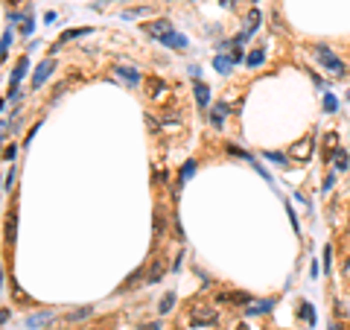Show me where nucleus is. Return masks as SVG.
Returning a JSON list of instances; mask_svg holds the SVG:
<instances>
[{
  "mask_svg": "<svg viewBox=\"0 0 350 330\" xmlns=\"http://www.w3.org/2000/svg\"><path fill=\"white\" fill-rule=\"evenodd\" d=\"M143 30H146V35H152L155 41H164V44H169V38L175 35V27H172L169 21H164V18H158V21H149Z\"/></svg>",
  "mask_w": 350,
  "mask_h": 330,
  "instance_id": "f257e3e1",
  "label": "nucleus"
},
{
  "mask_svg": "<svg viewBox=\"0 0 350 330\" xmlns=\"http://www.w3.org/2000/svg\"><path fill=\"white\" fill-rule=\"evenodd\" d=\"M315 59H318V62H321V65H324L327 70H330L333 76H344V65L338 62V56H335L330 47H324V44H321V47H315Z\"/></svg>",
  "mask_w": 350,
  "mask_h": 330,
  "instance_id": "f03ea898",
  "label": "nucleus"
},
{
  "mask_svg": "<svg viewBox=\"0 0 350 330\" xmlns=\"http://www.w3.org/2000/svg\"><path fill=\"white\" fill-rule=\"evenodd\" d=\"M190 321H193V324H216L219 313H216V307H193Z\"/></svg>",
  "mask_w": 350,
  "mask_h": 330,
  "instance_id": "7ed1b4c3",
  "label": "nucleus"
},
{
  "mask_svg": "<svg viewBox=\"0 0 350 330\" xmlns=\"http://www.w3.org/2000/svg\"><path fill=\"white\" fill-rule=\"evenodd\" d=\"M312 138H300L298 143H292V149H289V155H292V161H309V155H312Z\"/></svg>",
  "mask_w": 350,
  "mask_h": 330,
  "instance_id": "20e7f679",
  "label": "nucleus"
},
{
  "mask_svg": "<svg viewBox=\"0 0 350 330\" xmlns=\"http://www.w3.org/2000/svg\"><path fill=\"white\" fill-rule=\"evenodd\" d=\"M56 70V62L53 59H44L38 68H35V73H33V88H41L47 79H50V73Z\"/></svg>",
  "mask_w": 350,
  "mask_h": 330,
  "instance_id": "39448f33",
  "label": "nucleus"
},
{
  "mask_svg": "<svg viewBox=\"0 0 350 330\" xmlns=\"http://www.w3.org/2000/svg\"><path fill=\"white\" fill-rule=\"evenodd\" d=\"M216 304H251L248 292H219Z\"/></svg>",
  "mask_w": 350,
  "mask_h": 330,
  "instance_id": "423d86ee",
  "label": "nucleus"
},
{
  "mask_svg": "<svg viewBox=\"0 0 350 330\" xmlns=\"http://www.w3.org/2000/svg\"><path fill=\"white\" fill-rule=\"evenodd\" d=\"M225 117H228V105H225V103H219V105L210 108V123H213V126H222Z\"/></svg>",
  "mask_w": 350,
  "mask_h": 330,
  "instance_id": "0eeeda50",
  "label": "nucleus"
},
{
  "mask_svg": "<svg viewBox=\"0 0 350 330\" xmlns=\"http://www.w3.org/2000/svg\"><path fill=\"white\" fill-rule=\"evenodd\" d=\"M257 24H260V12H257V9H251L248 18H245V30H242V35H245V38H251V35H254V30H257Z\"/></svg>",
  "mask_w": 350,
  "mask_h": 330,
  "instance_id": "6e6552de",
  "label": "nucleus"
},
{
  "mask_svg": "<svg viewBox=\"0 0 350 330\" xmlns=\"http://www.w3.org/2000/svg\"><path fill=\"white\" fill-rule=\"evenodd\" d=\"M88 33V27H79V30H67V33H62V38H59V44H56V50L62 47V44H67V41H73V38H79V35Z\"/></svg>",
  "mask_w": 350,
  "mask_h": 330,
  "instance_id": "1a4fd4ad",
  "label": "nucleus"
},
{
  "mask_svg": "<svg viewBox=\"0 0 350 330\" xmlns=\"http://www.w3.org/2000/svg\"><path fill=\"white\" fill-rule=\"evenodd\" d=\"M196 103H199V105L210 103V88L204 85V82H196Z\"/></svg>",
  "mask_w": 350,
  "mask_h": 330,
  "instance_id": "9d476101",
  "label": "nucleus"
},
{
  "mask_svg": "<svg viewBox=\"0 0 350 330\" xmlns=\"http://www.w3.org/2000/svg\"><path fill=\"white\" fill-rule=\"evenodd\" d=\"M117 73H120V79H126L129 85H137V82H140V76H137L134 68H117Z\"/></svg>",
  "mask_w": 350,
  "mask_h": 330,
  "instance_id": "9b49d317",
  "label": "nucleus"
},
{
  "mask_svg": "<svg viewBox=\"0 0 350 330\" xmlns=\"http://www.w3.org/2000/svg\"><path fill=\"white\" fill-rule=\"evenodd\" d=\"M50 318H53L50 313H41V315H30V318H27V327H41V324H47Z\"/></svg>",
  "mask_w": 350,
  "mask_h": 330,
  "instance_id": "f8f14e48",
  "label": "nucleus"
},
{
  "mask_svg": "<svg viewBox=\"0 0 350 330\" xmlns=\"http://www.w3.org/2000/svg\"><path fill=\"white\" fill-rule=\"evenodd\" d=\"M231 65H233V59H225V56H216V59H213V68H216L219 73H228Z\"/></svg>",
  "mask_w": 350,
  "mask_h": 330,
  "instance_id": "ddd939ff",
  "label": "nucleus"
},
{
  "mask_svg": "<svg viewBox=\"0 0 350 330\" xmlns=\"http://www.w3.org/2000/svg\"><path fill=\"white\" fill-rule=\"evenodd\" d=\"M146 88H149V94H161V97L167 94V85H164L161 79H149V82H146Z\"/></svg>",
  "mask_w": 350,
  "mask_h": 330,
  "instance_id": "4468645a",
  "label": "nucleus"
},
{
  "mask_svg": "<svg viewBox=\"0 0 350 330\" xmlns=\"http://www.w3.org/2000/svg\"><path fill=\"white\" fill-rule=\"evenodd\" d=\"M172 304H175V292H167V295L161 298V307H158V310H161V313H169Z\"/></svg>",
  "mask_w": 350,
  "mask_h": 330,
  "instance_id": "2eb2a0df",
  "label": "nucleus"
},
{
  "mask_svg": "<svg viewBox=\"0 0 350 330\" xmlns=\"http://www.w3.org/2000/svg\"><path fill=\"white\" fill-rule=\"evenodd\" d=\"M271 310V301H257V304H251L248 307V313L254 315V313H268Z\"/></svg>",
  "mask_w": 350,
  "mask_h": 330,
  "instance_id": "dca6fc26",
  "label": "nucleus"
},
{
  "mask_svg": "<svg viewBox=\"0 0 350 330\" xmlns=\"http://www.w3.org/2000/svg\"><path fill=\"white\" fill-rule=\"evenodd\" d=\"M333 164H335V170H347V152L338 149V152L333 155Z\"/></svg>",
  "mask_w": 350,
  "mask_h": 330,
  "instance_id": "f3484780",
  "label": "nucleus"
},
{
  "mask_svg": "<svg viewBox=\"0 0 350 330\" xmlns=\"http://www.w3.org/2000/svg\"><path fill=\"white\" fill-rule=\"evenodd\" d=\"M263 59H266V53H263V50H251L248 65H251V68H257V65H263Z\"/></svg>",
  "mask_w": 350,
  "mask_h": 330,
  "instance_id": "a211bd4d",
  "label": "nucleus"
},
{
  "mask_svg": "<svg viewBox=\"0 0 350 330\" xmlns=\"http://www.w3.org/2000/svg\"><path fill=\"white\" fill-rule=\"evenodd\" d=\"M15 240V213L6 219V243H12Z\"/></svg>",
  "mask_w": 350,
  "mask_h": 330,
  "instance_id": "6ab92c4d",
  "label": "nucleus"
},
{
  "mask_svg": "<svg viewBox=\"0 0 350 330\" xmlns=\"http://www.w3.org/2000/svg\"><path fill=\"white\" fill-rule=\"evenodd\" d=\"M94 313V310H91V307H82V310H73V313L67 315V318H70V321H79V318H88V315Z\"/></svg>",
  "mask_w": 350,
  "mask_h": 330,
  "instance_id": "aec40b11",
  "label": "nucleus"
},
{
  "mask_svg": "<svg viewBox=\"0 0 350 330\" xmlns=\"http://www.w3.org/2000/svg\"><path fill=\"white\" fill-rule=\"evenodd\" d=\"M12 295H15V301H30V298H27V292L21 289V283H18V280H12Z\"/></svg>",
  "mask_w": 350,
  "mask_h": 330,
  "instance_id": "412c9836",
  "label": "nucleus"
},
{
  "mask_svg": "<svg viewBox=\"0 0 350 330\" xmlns=\"http://www.w3.org/2000/svg\"><path fill=\"white\" fill-rule=\"evenodd\" d=\"M169 47H178V50H184V47H187V38H184V35H172V38H169Z\"/></svg>",
  "mask_w": 350,
  "mask_h": 330,
  "instance_id": "4be33fe9",
  "label": "nucleus"
},
{
  "mask_svg": "<svg viewBox=\"0 0 350 330\" xmlns=\"http://www.w3.org/2000/svg\"><path fill=\"white\" fill-rule=\"evenodd\" d=\"M140 278H143V269H137L132 278H126V286H123V289H129V286H137V280H140Z\"/></svg>",
  "mask_w": 350,
  "mask_h": 330,
  "instance_id": "5701e85b",
  "label": "nucleus"
},
{
  "mask_svg": "<svg viewBox=\"0 0 350 330\" xmlns=\"http://www.w3.org/2000/svg\"><path fill=\"white\" fill-rule=\"evenodd\" d=\"M335 140H338V135H335V132H330V135L324 138V143H327V152H333V149H335Z\"/></svg>",
  "mask_w": 350,
  "mask_h": 330,
  "instance_id": "b1692460",
  "label": "nucleus"
},
{
  "mask_svg": "<svg viewBox=\"0 0 350 330\" xmlns=\"http://www.w3.org/2000/svg\"><path fill=\"white\" fill-rule=\"evenodd\" d=\"M330 257H333V248L327 245V248H324V269H327V272L333 269V263H330Z\"/></svg>",
  "mask_w": 350,
  "mask_h": 330,
  "instance_id": "393cba45",
  "label": "nucleus"
},
{
  "mask_svg": "<svg viewBox=\"0 0 350 330\" xmlns=\"http://www.w3.org/2000/svg\"><path fill=\"white\" fill-rule=\"evenodd\" d=\"M266 158H268V161H274V164H280V167L286 164V158H283V155H277V152H266Z\"/></svg>",
  "mask_w": 350,
  "mask_h": 330,
  "instance_id": "a878e982",
  "label": "nucleus"
},
{
  "mask_svg": "<svg viewBox=\"0 0 350 330\" xmlns=\"http://www.w3.org/2000/svg\"><path fill=\"white\" fill-rule=\"evenodd\" d=\"M300 315H303V318H306V321H312V310H309V304H306V301H303V304H300Z\"/></svg>",
  "mask_w": 350,
  "mask_h": 330,
  "instance_id": "bb28decb",
  "label": "nucleus"
},
{
  "mask_svg": "<svg viewBox=\"0 0 350 330\" xmlns=\"http://www.w3.org/2000/svg\"><path fill=\"white\" fill-rule=\"evenodd\" d=\"M193 167H196L193 161H190V164H184V170H181V178H190V175H193Z\"/></svg>",
  "mask_w": 350,
  "mask_h": 330,
  "instance_id": "cd10ccee",
  "label": "nucleus"
},
{
  "mask_svg": "<svg viewBox=\"0 0 350 330\" xmlns=\"http://www.w3.org/2000/svg\"><path fill=\"white\" fill-rule=\"evenodd\" d=\"M9 41H12V35H9V30L3 33V56H6V50H9Z\"/></svg>",
  "mask_w": 350,
  "mask_h": 330,
  "instance_id": "c85d7f7f",
  "label": "nucleus"
},
{
  "mask_svg": "<svg viewBox=\"0 0 350 330\" xmlns=\"http://www.w3.org/2000/svg\"><path fill=\"white\" fill-rule=\"evenodd\" d=\"M324 108H327V111H335V100H333V97H327V100H324Z\"/></svg>",
  "mask_w": 350,
  "mask_h": 330,
  "instance_id": "c756f323",
  "label": "nucleus"
},
{
  "mask_svg": "<svg viewBox=\"0 0 350 330\" xmlns=\"http://www.w3.org/2000/svg\"><path fill=\"white\" fill-rule=\"evenodd\" d=\"M3 158H6V161H12V158H15V146H6V152H3Z\"/></svg>",
  "mask_w": 350,
  "mask_h": 330,
  "instance_id": "7c9ffc66",
  "label": "nucleus"
},
{
  "mask_svg": "<svg viewBox=\"0 0 350 330\" xmlns=\"http://www.w3.org/2000/svg\"><path fill=\"white\" fill-rule=\"evenodd\" d=\"M140 330H161V327H158V321H152V324H140Z\"/></svg>",
  "mask_w": 350,
  "mask_h": 330,
  "instance_id": "2f4dec72",
  "label": "nucleus"
},
{
  "mask_svg": "<svg viewBox=\"0 0 350 330\" xmlns=\"http://www.w3.org/2000/svg\"><path fill=\"white\" fill-rule=\"evenodd\" d=\"M219 3H222V6H228V9H231L233 3H236V0H219Z\"/></svg>",
  "mask_w": 350,
  "mask_h": 330,
  "instance_id": "473e14b6",
  "label": "nucleus"
},
{
  "mask_svg": "<svg viewBox=\"0 0 350 330\" xmlns=\"http://www.w3.org/2000/svg\"><path fill=\"white\" fill-rule=\"evenodd\" d=\"M344 278H350V260L344 263Z\"/></svg>",
  "mask_w": 350,
  "mask_h": 330,
  "instance_id": "72a5a7b5",
  "label": "nucleus"
},
{
  "mask_svg": "<svg viewBox=\"0 0 350 330\" xmlns=\"http://www.w3.org/2000/svg\"><path fill=\"white\" fill-rule=\"evenodd\" d=\"M330 330H344V327H341V324H330Z\"/></svg>",
  "mask_w": 350,
  "mask_h": 330,
  "instance_id": "f704fd0d",
  "label": "nucleus"
},
{
  "mask_svg": "<svg viewBox=\"0 0 350 330\" xmlns=\"http://www.w3.org/2000/svg\"><path fill=\"white\" fill-rule=\"evenodd\" d=\"M9 3H12V6H15V3H21V0H9Z\"/></svg>",
  "mask_w": 350,
  "mask_h": 330,
  "instance_id": "c9c22d12",
  "label": "nucleus"
},
{
  "mask_svg": "<svg viewBox=\"0 0 350 330\" xmlns=\"http://www.w3.org/2000/svg\"><path fill=\"white\" fill-rule=\"evenodd\" d=\"M347 100H350V91H347Z\"/></svg>",
  "mask_w": 350,
  "mask_h": 330,
  "instance_id": "e433bc0d",
  "label": "nucleus"
},
{
  "mask_svg": "<svg viewBox=\"0 0 350 330\" xmlns=\"http://www.w3.org/2000/svg\"><path fill=\"white\" fill-rule=\"evenodd\" d=\"M254 3H257V0H254Z\"/></svg>",
  "mask_w": 350,
  "mask_h": 330,
  "instance_id": "4c0bfd02",
  "label": "nucleus"
}]
</instances>
